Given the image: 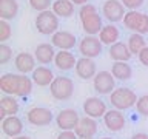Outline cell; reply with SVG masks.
I'll use <instances>...</instances> for the list:
<instances>
[{
	"label": "cell",
	"mask_w": 148,
	"mask_h": 139,
	"mask_svg": "<svg viewBox=\"0 0 148 139\" xmlns=\"http://www.w3.org/2000/svg\"><path fill=\"white\" fill-rule=\"evenodd\" d=\"M51 9L59 19H69L76 12V5L71 0H54Z\"/></svg>",
	"instance_id": "obj_22"
},
{
	"label": "cell",
	"mask_w": 148,
	"mask_h": 139,
	"mask_svg": "<svg viewBox=\"0 0 148 139\" xmlns=\"http://www.w3.org/2000/svg\"><path fill=\"white\" fill-rule=\"evenodd\" d=\"M79 53L82 54V57H88V59H94L99 57L103 50V43L100 42L99 36H88L85 34L79 40Z\"/></svg>",
	"instance_id": "obj_4"
},
{
	"label": "cell",
	"mask_w": 148,
	"mask_h": 139,
	"mask_svg": "<svg viewBox=\"0 0 148 139\" xmlns=\"http://www.w3.org/2000/svg\"><path fill=\"white\" fill-rule=\"evenodd\" d=\"M12 28L8 20H0V43H5L6 40L11 39Z\"/></svg>",
	"instance_id": "obj_31"
},
{
	"label": "cell",
	"mask_w": 148,
	"mask_h": 139,
	"mask_svg": "<svg viewBox=\"0 0 148 139\" xmlns=\"http://www.w3.org/2000/svg\"><path fill=\"white\" fill-rule=\"evenodd\" d=\"M51 43H53L56 48L59 50H63V51H71L73 48H76L77 43V37L69 31H62L59 30L57 32H54L51 36Z\"/></svg>",
	"instance_id": "obj_9"
},
{
	"label": "cell",
	"mask_w": 148,
	"mask_h": 139,
	"mask_svg": "<svg viewBox=\"0 0 148 139\" xmlns=\"http://www.w3.org/2000/svg\"><path fill=\"white\" fill-rule=\"evenodd\" d=\"M56 46L53 43H39L34 50V57L40 65H49L56 59Z\"/></svg>",
	"instance_id": "obj_14"
},
{
	"label": "cell",
	"mask_w": 148,
	"mask_h": 139,
	"mask_svg": "<svg viewBox=\"0 0 148 139\" xmlns=\"http://www.w3.org/2000/svg\"><path fill=\"white\" fill-rule=\"evenodd\" d=\"M137 57H139V62H140L143 67H148V45L139 53Z\"/></svg>",
	"instance_id": "obj_36"
},
{
	"label": "cell",
	"mask_w": 148,
	"mask_h": 139,
	"mask_svg": "<svg viewBox=\"0 0 148 139\" xmlns=\"http://www.w3.org/2000/svg\"><path fill=\"white\" fill-rule=\"evenodd\" d=\"M119 37H120V31L119 28L114 25V23H108L102 28L100 34H99V39L103 45H114L116 42H119Z\"/></svg>",
	"instance_id": "obj_24"
},
{
	"label": "cell",
	"mask_w": 148,
	"mask_h": 139,
	"mask_svg": "<svg viewBox=\"0 0 148 139\" xmlns=\"http://www.w3.org/2000/svg\"><path fill=\"white\" fill-rule=\"evenodd\" d=\"M18 108H20V105H18L16 97L5 94L0 99V120H3L8 116H16Z\"/></svg>",
	"instance_id": "obj_21"
},
{
	"label": "cell",
	"mask_w": 148,
	"mask_h": 139,
	"mask_svg": "<svg viewBox=\"0 0 148 139\" xmlns=\"http://www.w3.org/2000/svg\"><path fill=\"white\" fill-rule=\"evenodd\" d=\"M83 111H85L86 116H90L92 119H99L103 118L106 110V104L100 97H88V99L83 102Z\"/></svg>",
	"instance_id": "obj_10"
},
{
	"label": "cell",
	"mask_w": 148,
	"mask_h": 139,
	"mask_svg": "<svg viewBox=\"0 0 148 139\" xmlns=\"http://www.w3.org/2000/svg\"><path fill=\"white\" fill-rule=\"evenodd\" d=\"M111 74L117 81H130L133 76V68L128 62H113V65H111Z\"/></svg>",
	"instance_id": "obj_26"
},
{
	"label": "cell",
	"mask_w": 148,
	"mask_h": 139,
	"mask_svg": "<svg viewBox=\"0 0 148 139\" xmlns=\"http://www.w3.org/2000/svg\"><path fill=\"white\" fill-rule=\"evenodd\" d=\"M32 79L28 77L26 74H18V85H17V96L26 97L32 91Z\"/></svg>",
	"instance_id": "obj_29"
},
{
	"label": "cell",
	"mask_w": 148,
	"mask_h": 139,
	"mask_svg": "<svg viewBox=\"0 0 148 139\" xmlns=\"http://www.w3.org/2000/svg\"><path fill=\"white\" fill-rule=\"evenodd\" d=\"M92 87L99 94H111L116 90V79L111 71H99L92 79Z\"/></svg>",
	"instance_id": "obj_8"
},
{
	"label": "cell",
	"mask_w": 148,
	"mask_h": 139,
	"mask_svg": "<svg viewBox=\"0 0 148 139\" xmlns=\"http://www.w3.org/2000/svg\"><path fill=\"white\" fill-rule=\"evenodd\" d=\"M18 12L17 0H0V20H14Z\"/></svg>",
	"instance_id": "obj_25"
},
{
	"label": "cell",
	"mask_w": 148,
	"mask_h": 139,
	"mask_svg": "<svg viewBox=\"0 0 148 139\" xmlns=\"http://www.w3.org/2000/svg\"><path fill=\"white\" fill-rule=\"evenodd\" d=\"M29 2V6L37 12H42V11H48V9L53 6V0H28Z\"/></svg>",
	"instance_id": "obj_30"
},
{
	"label": "cell",
	"mask_w": 148,
	"mask_h": 139,
	"mask_svg": "<svg viewBox=\"0 0 148 139\" xmlns=\"http://www.w3.org/2000/svg\"><path fill=\"white\" fill-rule=\"evenodd\" d=\"M110 57L113 59V62H128L133 57L131 51H130L128 45L125 42H116L114 45L110 46Z\"/></svg>",
	"instance_id": "obj_20"
},
{
	"label": "cell",
	"mask_w": 148,
	"mask_h": 139,
	"mask_svg": "<svg viewBox=\"0 0 148 139\" xmlns=\"http://www.w3.org/2000/svg\"><path fill=\"white\" fill-rule=\"evenodd\" d=\"M128 48L130 51H131V54L134 56H139V53L145 48L147 43H145V37H143L142 34H139V32H133L131 36L128 37V42H127Z\"/></svg>",
	"instance_id": "obj_27"
},
{
	"label": "cell",
	"mask_w": 148,
	"mask_h": 139,
	"mask_svg": "<svg viewBox=\"0 0 148 139\" xmlns=\"http://www.w3.org/2000/svg\"><path fill=\"white\" fill-rule=\"evenodd\" d=\"M120 2L123 3L125 8H128V11H137L145 0H120Z\"/></svg>",
	"instance_id": "obj_35"
},
{
	"label": "cell",
	"mask_w": 148,
	"mask_h": 139,
	"mask_svg": "<svg viewBox=\"0 0 148 139\" xmlns=\"http://www.w3.org/2000/svg\"><path fill=\"white\" fill-rule=\"evenodd\" d=\"M80 122V116L73 108H63L56 116V124L62 131H74Z\"/></svg>",
	"instance_id": "obj_5"
},
{
	"label": "cell",
	"mask_w": 148,
	"mask_h": 139,
	"mask_svg": "<svg viewBox=\"0 0 148 139\" xmlns=\"http://www.w3.org/2000/svg\"><path fill=\"white\" fill-rule=\"evenodd\" d=\"M94 12H97V8L92 3H86V5H83V6H80V9H79V17L83 19V17L90 16V14H94Z\"/></svg>",
	"instance_id": "obj_34"
},
{
	"label": "cell",
	"mask_w": 148,
	"mask_h": 139,
	"mask_svg": "<svg viewBox=\"0 0 148 139\" xmlns=\"http://www.w3.org/2000/svg\"><path fill=\"white\" fill-rule=\"evenodd\" d=\"M103 124L110 131H120L127 124V119H125V114L120 110L111 108L103 116Z\"/></svg>",
	"instance_id": "obj_11"
},
{
	"label": "cell",
	"mask_w": 148,
	"mask_h": 139,
	"mask_svg": "<svg viewBox=\"0 0 148 139\" xmlns=\"http://www.w3.org/2000/svg\"><path fill=\"white\" fill-rule=\"evenodd\" d=\"M56 139H79L76 131H60Z\"/></svg>",
	"instance_id": "obj_37"
},
{
	"label": "cell",
	"mask_w": 148,
	"mask_h": 139,
	"mask_svg": "<svg viewBox=\"0 0 148 139\" xmlns=\"http://www.w3.org/2000/svg\"><path fill=\"white\" fill-rule=\"evenodd\" d=\"M103 139H113V138H103Z\"/></svg>",
	"instance_id": "obj_42"
},
{
	"label": "cell",
	"mask_w": 148,
	"mask_h": 139,
	"mask_svg": "<svg viewBox=\"0 0 148 139\" xmlns=\"http://www.w3.org/2000/svg\"><path fill=\"white\" fill-rule=\"evenodd\" d=\"M76 134L79 138H94V134L97 133V122L96 119L90 118V116H85V118H80V122L76 127Z\"/></svg>",
	"instance_id": "obj_19"
},
{
	"label": "cell",
	"mask_w": 148,
	"mask_h": 139,
	"mask_svg": "<svg viewBox=\"0 0 148 139\" xmlns=\"http://www.w3.org/2000/svg\"><path fill=\"white\" fill-rule=\"evenodd\" d=\"M53 63L56 65V68H57V70H60V71H69V70L76 68L77 59H76V56H74L71 51L59 50Z\"/></svg>",
	"instance_id": "obj_16"
},
{
	"label": "cell",
	"mask_w": 148,
	"mask_h": 139,
	"mask_svg": "<svg viewBox=\"0 0 148 139\" xmlns=\"http://www.w3.org/2000/svg\"><path fill=\"white\" fill-rule=\"evenodd\" d=\"M12 59V48L6 43H0V63L6 65Z\"/></svg>",
	"instance_id": "obj_32"
},
{
	"label": "cell",
	"mask_w": 148,
	"mask_h": 139,
	"mask_svg": "<svg viewBox=\"0 0 148 139\" xmlns=\"http://www.w3.org/2000/svg\"><path fill=\"white\" fill-rule=\"evenodd\" d=\"M131 139H148V134L147 133H136L131 136Z\"/></svg>",
	"instance_id": "obj_38"
},
{
	"label": "cell",
	"mask_w": 148,
	"mask_h": 139,
	"mask_svg": "<svg viewBox=\"0 0 148 139\" xmlns=\"http://www.w3.org/2000/svg\"><path fill=\"white\" fill-rule=\"evenodd\" d=\"M142 14L143 12H139V11H127V14H125V17L122 20L125 28L130 30V31L137 32V28H139L140 20H142Z\"/></svg>",
	"instance_id": "obj_28"
},
{
	"label": "cell",
	"mask_w": 148,
	"mask_h": 139,
	"mask_svg": "<svg viewBox=\"0 0 148 139\" xmlns=\"http://www.w3.org/2000/svg\"><path fill=\"white\" fill-rule=\"evenodd\" d=\"M79 139H92V138H79Z\"/></svg>",
	"instance_id": "obj_41"
},
{
	"label": "cell",
	"mask_w": 148,
	"mask_h": 139,
	"mask_svg": "<svg viewBox=\"0 0 148 139\" xmlns=\"http://www.w3.org/2000/svg\"><path fill=\"white\" fill-rule=\"evenodd\" d=\"M11 139H31L29 136H22V134H20V136H16V138H11Z\"/></svg>",
	"instance_id": "obj_40"
},
{
	"label": "cell",
	"mask_w": 148,
	"mask_h": 139,
	"mask_svg": "<svg viewBox=\"0 0 148 139\" xmlns=\"http://www.w3.org/2000/svg\"><path fill=\"white\" fill-rule=\"evenodd\" d=\"M80 23H82V28H83V31H85V34H88V36L100 34L102 28L105 26L99 11L94 12V14H90V16H86L83 19H80Z\"/></svg>",
	"instance_id": "obj_13"
},
{
	"label": "cell",
	"mask_w": 148,
	"mask_h": 139,
	"mask_svg": "<svg viewBox=\"0 0 148 139\" xmlns=\"http://www.w3.org/2000/svg\"><path fill=\"white\" fill-rule=\"evenodd\" d=\"M36 57L32 56L31 53H18L14 59V65H16L17 71L20 74H28V73H32L36 70Z\"/></svg>",
	"instance_id": "obj_15"
},
{
	"label": "cell",
	"mask_w": 148,
	"mask_h": 139,
	"mask_svg": "<svg viewBox=\"0 0 148 139\" xmlns=\"http://www.w3.org/2000/svg\"><path fill=\"white\" fill-rule=\"evenodd\" d=\"M136 110L139 114L145 116V118H148V94H143L137 99L136 102Z\"/></svg>",
	"instance_id": "obj_33"
},
{
	"label": "cell",
	"mask_w": 148,
	"mask_h": 139,
	"mask_svg": "<svg viewBox=\"0 0 148 139\" xmlns=\"http://www.w3.org/2000/svg\"><path fill=\"white\" fill-rule=\"evenodd\" d=\"M74 5H79V6H83V5L90 3V0H71Z\"/></svg>",
	"instance_id": "obj_39"
},
{
	"label": "cell",
	"mask_w": 148,
	"mask_h": 139,
	"mask_svg": "<svg viewBox=\"0 0 148 139\" xmlns=\"http://www.w3.org/2000/svg\"><path fill=\"white\" fill-rule=\"evenodd\" d=\"M137 94L134 93L131 88H127V87H119L110 94V102L111 105L114 107L116 110H130L131 107H136V102H137Z\"/></svg>",
	"instance_id": "obj_1"
},
{
	"label": "cell",
	"mask_w": 148,
	"mask_h": 139,
	"mask_svg": "<svg viewBox=\"0 0 148 139\" xmlns=\"http://www.w3.org/2000/svg\"><path fill=\"white\" fill-rule=\"evenodd\" d=\"M26 120L34 127H46L54 120V113L46 107H34L26 113Z\"/></svg>",
	"instance_id": "obj_6"
},
{
	"label": "cell",
	"mask_w": 148,
	"mask_h": 139,
	"mask_svg": "<svg viewBox=\"0 0 148 139\" xmlns=\"http://www.w3.org/2000/svg\"><path fill=\"white\" fill-rule=\"evenodd\" d=\"M17 85H18V74L6 73L0 77V90L8 96H17Z\"/></svg>",
	"instance_id": "obj_23"
},
{
	"label": "cell",
	"mask_w": 148,
	"mask_h": 139,
	"mask_svg": "<svg viewBox=\"0 0 148 139\" xmlns=\"http://www.w3.org/2000/svg\"><path fill=\"white\" fill-rule=\"evenodd\" d=\"M2 131L9 138L20 136L23 131V122L18 116H8L2 120Z\"/></svg>",
	"instance_id": "obj_17"
},
{
	"label": "cell",
	"mask_w": 148,
	"mask_h": 139,
	"mask_svg": "<svg viewBox=\"0 0 148 139\" xmlns=\"http://www.w3.org/2000/svg\"><path fill=\"white\" fill-rule=\"evenodd\" d=\"M49 91L56 100H68L74 94V81L66 76H56L49 85Z\"/></svg>",
	"instance_id": "obj_2"
},
{
	"label": "cell",
	"mask_w": 148,
	"mask_h": 139,
	"mask_svg": "<svg viewBox=\"0 0 148 139\" xmlns=\"http://www.w3.org/2000/svg\"><path fill=\"white\" fill-rule=\"evenodd\" d=\"M125 6L120 0H106L102 6V16H103L110 23L122 22L125 17Z\"/></svg>",
	"instance_id": "obj_7"
},
{
	"label": "cell",
	"mask_w": 148,
	"mask_h": 139,
	"mask_svg": "<svg viewBox=\"0 0 148 139\" xmlns=\"http://www.w3.org/2000/svg\"><path fill=\"white\" fill-rule=\"evenodd\" d=\"M32 82L36 83V85L39 87H49L51 83H53V81L56 79L53 70L45 67V65H40V67H37L34 71H32Z\"/></svg>",
	"instance_id": "obj_18"
},
{
	"label": "cell",
	"mask_w": 148,
	"mask_h": 139,
	"mask_svg": "<svg viewBox=\"0 0 148 139\" xmlns=\"http://www.w3.org/2000/svg\"><path fill=\"white\" fill-rule=\"evenodd\" d=\"M36 30L42 36H53L59 31V17L54 14L53 9L42 11L36 17Z\"/></svg>",
	"instance_id": "obj_3"
},
{
	"label": "cell",
	"mask_w": 148,
	"mask_h": 139,
	"mask_svg": "<svg viewBox=\"0 0 148 139\" xmlns=\"http://www.w3.org/2000/svg\"><path fill=\"white\" fill-rule=\"evenodd\" d=\"M76 74H77V77L83 79V81L94 79L96 74H97V65H96V62H94L92 59H88V57L77 59Z\"/></svg>",
	"instance_id": "obj_12"
}]
</instances>
